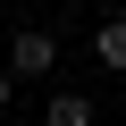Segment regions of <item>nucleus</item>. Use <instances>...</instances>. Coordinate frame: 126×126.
Listing matches in <instances>:
<instances>
[{
	"label": "nucleus",
	"instance_id": "1",
	"mask_svg": "<svg viewBox=\"0 0 126 126\" xmlns=\"http://www.w3.org/2000/svg\"><path fill=\"white\" fill-rule=\"evenodd\" d=\"M50 59H59V42H50V34H17V42H9V76H42Z\"/></svg>",
	"mask_w": 126,
	"mask_h": 126
},
{
	"label": "nucleus",
	"instance_id": "2",
	"mask_svg": "<svg viewBox=\"0 0 126 126\" xmlns=\"http://www.w3.org/2000/svg\"><path fill=\"white\" fill-rule=\"evenodd\" d=\"M93 50H101V67H118V76H126V17H109V25H101V42H93Z\"/></svg>",
	"mask_w": 126,
	"mask_h": 126
},
{
	"label": "nucleus",
	"instance_id": "3",
	"mask_svg": "<svg viewBox=\"0 0 126 126\" xmlns=\"http://www.w3.org/2000/svg\"><path fill=\"white\" fill-rule=\"evenodd\" d=\"M50 126H93V101H76V93H59V101H50Z\"/></svg>",
	"mask_w": 126,
	"mask_h": 126
},
{
	"label": "nucleus",
	"instance_id": "4",
	"mask_svg": "<svg viewBox=\"0 0 126 126\" xmlns=\"http://www.w3.org/2000/svg\"><path fill=\"white\" fill-rule=\"evenodd\" d=\"M0 109H9V67H0Z\"/></svg>",
	"mask_w": 126,
	"mask_h": 126
}]
</instances>
